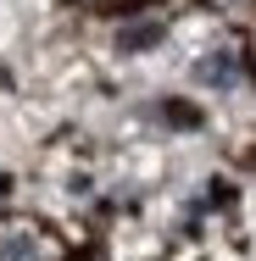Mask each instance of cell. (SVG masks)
I'll list each match as a JSON object with an SVG mask.
<instances>
[{"label": "cell", "instance_id": "2", "mask_svg": "<svg viewBox=\"0 0 256 261\" xmlns=\"http://www.w3.org/2000/svg\"><path fill=\"white\" fill-rule=\"evenodd\" d=\"M161 45V22H139V28H123V50H151Z\"/></svg>", "mask_w": 256, "mask_h": 261}, {"label": "cell", "instance_id": "3", "mask_svg": "<svg viewBox=\"0 0 256 261\" xmlns=\"http://www.w3.org/2000/svg\"><path fill=\"white\" fill-rule=\"evenodd\" d=\"M0 184H6V178H0Z\"/></svg>", "mask_w": 256, "mask_h": 261}, {"label": "cell", "instance_id": "1", "mask_svg": "<svg viewBox=\"0 0 256 261\" xmlns=\"http://www.w3.org/2000/svg\"><path fill=\"white\" fill-rule=\"evenodd\" d=\"M195 78H201V84H212V89H228V84L240 78V67H234L228 56H206L201 67H195Z\"/></svg>", "mask_w": 256, "mask_h": 261}]
</instances>
